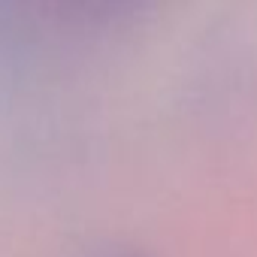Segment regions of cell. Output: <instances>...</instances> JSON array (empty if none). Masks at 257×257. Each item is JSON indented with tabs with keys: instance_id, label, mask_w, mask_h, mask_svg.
Wrapping results in <instances>:
<instances>
[{
	"instance_id": "2",
	"label": "cell",
	"mask_w": 257,
	"mask_h": 257,
	"mask_svg": "<svg viewBox=\"0 0 257 257\" xmlns=\"http://www.w3.org/2000/svg\"><path fill=\"white\" fill-rule=\"evenodd\" d=\"M100 257H152V254L143 251V248H118V251H109V254H100Z\"/></svg>"
},
{
	"instance_id": "1",
	"label": "cell",
	"mask_w": 257,
	"mask_h": 257,
	"mask_svg": "<svg viewBox=\"0 0 257 257\" xmlns=\"http://www.w3.org/2000/svg\"><path fill=\"white\" fill-rule=\"evenodd\" d=\"M61 4L79 10V13H112L118 7H127L134 4V0H61Z\"/></svg>"
}]
</instances>
